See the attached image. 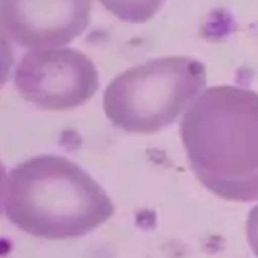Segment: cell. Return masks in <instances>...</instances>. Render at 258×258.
I'll return each mask as SVG.
<instances>
[{
  "label": "cell",
  "mask_w": 258,
  "mask_h": 258,
  "mask_svg": "<svg viewBox=\"0 0 258 258\" xmlns=\"http://www.w3.org/2000/svg\"><path fill=\"white\" fill-rule=\"evenodd\" d=\"M14 82L23 99L47 111H66L87 103L99 90L94 62L75 49L29 50L16 69Z\"/></svg>",
  "instance_id": "277c9868"
},
{
  "label": "cell",
  "mask_w": 258,
  "mask_h": 258,
  "mask_svg": "<svg viewBox=\"0 0 258 258\" xmlns=\"http://www.w3.org/2000/svg\"><path fill=\"white\" fill-rule=\"evenodd\" d=\"M7 181H8V176H7V172H5V167L0 164V211L4 210V205H5V190H7Z\"/></svg>",
  "instance_id": "9c48e42d"
},
{
  "label": "cell",
  "mask_w": 258,
  "mask_h": 258,
  "mask_svg": "<svg viewBox=\"0 0 258 258\" xmlns=\"http://www.w3.org/2000/svg\"><path fill=\"white\" fill-rule=\"evenodd\" d=\"M115 19L126 23H146L163 8L166 0H99Z\"/></svg>",
  "instance_id": "8992f818"
},
{
  "label": "cell",
  "mask_w": 258,
  "mask_h": 258,
  "mask_svg": "<svg viewBox=\"0 0 258 258\" xmlns=\"http://www.w3.org/2000/svg\"><path fill=\"white\" fill-rule=\"evenodd\" d=\"M13 66H14V52L10 38L0 29V87L8 81Z\"/></svg>",
  "instance_id": "52a82bcc"
},
{
  "label": "cell",
  "mask_w": 258,
  "mask_h": 258,
  "mask_svg": "<svg viewBox=\"0 0 258 258\" xmlns=\"http://www.w3.org/2000/svg\"><path fill=\"white\" fill-rule=\"evenodd\" d=\"M205 84L202 61L184 55L154 58L118 73L108 84L103 111L123 133L157 134L184 114Z\"/></svg>",
  "instance_id": "3957f363"
},
{
  "label": "cell",
  "mask_w": 258,
  "mask_h": 258,
  "mask_svg": "<svg viewBox=\"0 0 258 258\" xmlns=\"http://www.w3.org/2000/svg\"><path fill=\"white\" fill-rule=\"evenodd\" d=\"M179 137L198 181L231 202L258 201V93L205 88L184 111Z\"/></svg>",
  "instance_id": "6da1fadb"
},
{
  "label": "cell",
  "mask_w": 258,
  "mask_h": 258,
  "mask_svg": "<svg viewBox=\"0 0 258 258\" xmlns=\"http://www.w3.org/2000/svg\"><path fill=\"white\" fill-rule=\"evenodd\" d=\"M246 238L253 255L258 258V205H255L249 211V216L246 220Z\"/></svg>",
  "instance_id": "ba28073f"
},
{
  "label": "cell",
  "mask_w": 258,
  "mask_h": 258,
  "mask_svg": "<svg viewBox=\"0 0 258 258\" xmlns=\"http://www.w3.org/2000/svg\"><path fill=\"white\" fill-rule=\"evenodd\" d=\"M93 0H0V29L28 50L59 49L85 32Z\"/></svg>",
  "instance_id": "5b68a950"
},
{
  "label": "cell",
  "mask_w": 258,
  "mask_h": 258,
  "mask_svg": "<svg viewBox=\"0 0 258 258\" xmlns=\"http://www.w3.org/2000/svg\"><path fill=\"white\" fill-rule=\"evenodd\" d=\"M5 214L23 232L66 240L87 235L115 211L108 193L76 163L40 155L11 170Z\"/></svg>",
  "instance_id": "7a4b0ae2"
}]
</instances>
